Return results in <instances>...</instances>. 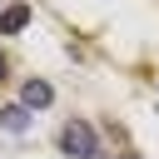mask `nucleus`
<instances>
[{
	"mask_svg": "<svg viewBox=\"0 0 159 159\" xmlns=\"http://www.w3.org/2000/svg\"><path fill=\"white\" fill-rule=\"evenodd\" d=\"M60 149L70 159H99V139H94V124L89 119H70L60 129Z\"/></svg>",
	"mask_w": 159,
	"mask_h": 159,
	"instance_id": "obj_1",
	"label": "nucleus"
},
{
	"mask_svg": "<svg viewBox=\"0 0 159 159\" xmlns=\"http://www.w3.org/2000/svg\"><path fill=\"white\" fill-rule=\"evenodd\" d=\"M20 104H25V109H50V104H55V89H50L45 80H30V84L20 89Z\"/></svg>",
	"mask_w": 159,
	"mask_h": 159,
	"instance_id": "obj_2",
	"label": "nucleus"
},
{
	"mask_svg": "<svg viewBox=\"0 0 159 159\" xmlns=\"http://www.w3.org/2000/svg\"><path fill=\"white\" fill-rule=\"evenodd\" d=\"M30 25V5H10V10H0V35H20Z\"/></svg>",
	"mask_w": 159,
	"mask_h": 159,
	"instance_id": "obj_3",
	"label": "nucleus"
},
{
	"mask_svg": "<svg viewBox=\"0 0 159 159\" xmlns=\"http://www.w3.org/2000/svg\"><path fill=\"white\" fill-rule=\"evenodd\" d=\"M0 124H5L10 134H25V129H30V109H25V104H5V109H0Z\"/></svg>",
	"mask_w": 159,
	"mask_h": 159,
	"instance_id": "obj_4",
	"label": "nucleus"
},
{
	"mask_svg": "<svg viewBox=\"0 0 159 159\" xmlns=\"http://www.w3.org/2000/svg\"><path fill=\"white\" fill-rule=\"evenodd\" d=\"M0 80H5V55H0Z\"/></svg>",
	"mask_w": 159,
	"mask_h": 159,
	"instance_id": "obj_5",
	"label": "nucleus"
},
{
	"mask_svg": "<svg viewBox=\"0 0 159 159\" xmlns=\"http://www.w3.org/2000/svg\"><path fill=\"white\" fill-rule=\"evenodd\" d=\"M124 159H139V154H124Z\"/></svg>",
	"mask_w": 159,
	"mask_h": 159,
	"instance_id": "obj_6",
	"label": "nucleus"
}]
</instances>
